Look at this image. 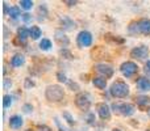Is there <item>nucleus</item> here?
I'll use <instances>...</instances> for the list:
<instances>
[{
  "label": "nucleus",
  "instance_id": "1",
  "mask_svg": "<svg viewBox=\"0 0 150 131\" xmlns=\"http://www.w3.org/2000/svg\"><path fill=\"white\" fill-rule=\"evenodd\" d=\"M128 30L130 34H142L150 36V20L149 18H141L138 21H133L129 24Z\"/></svg>",
  "mask_w": 150,
  "mask_h": 131
},
{
  "label": "nucleus",
  "instance_id": "2",
  "mask_svg": "<svg viewBox=\"0 0 150 131\" xmlns=\"http://www.w3.org/2000/svg\"><path fill=\"white\" fill-rule=\"evenodd\" d=\"M45 96H46L47 101H50V102H59L65 97V90H63V88L61 85L53 84L46 88Z\"/></svg>",
  "mask_w": 150,
  "mask_h": 131
},
{
  "label": "nucleus",
  "instance_id": "3",
  "mask_svg": "<svg viewBox=\"0 0 150 131\" xmlns=\"http://www.w3.org/2000/svg\"><path fill=\"white\" fill-rule=\"evenodd\" d=\"M109 93L115 98H124L129 95V87H128L127 83L121 81V80H117V81H115L111 85Z\"/></svg>",
  "mask_w": 150,
  "mask_h": 131
},
{
  "label": "nucleus",
  "instance_id": "4",
  "mask_svg": "<svg viewBox=\"0 0 150 131\" xmlns=\"http://www.w3.org/2000/svg\"><path fill=\"white\" fill-rule=\"evenodd\" d=\"M112 110L116 114H120L122 117H132L136 113V108L132 104L127 102H115L112 104Z\"/></svg>",
  "mask_w": 150,
  "mask_h": 131
},
{
  "label": "nucleus",
  "instance_id": "5",
  "mask_svg": "<svg viewBox=\"0 0 150 131\" xmlns=\"http://www.w3.org/2000/svg\"><path fill=\"white\" fill-rule=\"evenodd\" d=\"M75 105L83 111L90 110L91 108V96L87 92H80L75 97Z\"/></svg>",
  "mask_w": 150,
  "mask_h": 131
},
{
  "label": "nucleus",
  "instance_id": "6",
  "mask_svg": "<svg viewBox=\"0 0 150 131\" xmlns=\"http://www.w3.org/2000/svg\"><path fill=\"white\" fill-rule=\"evenodd\" d=\"M120 71H121V74L125 77H132L138 72V66H137V63L128 60V62H124L120 66Z\"/></svg>",
  "mask_w": 150,
  "mask_h": 131
},
{
  "label": "nucleus",
  "instance_id": "7",
  "mask_svg": "<svg viewBox=\"0 0 150 131\" xmlns=\"http://www.w3.org/2000/svg\"><path fill=\"white\" fill-rule=\"evenodd\" d=\"M93 68H95V71L100 75V77L109 79V77L113 76L115 69L112 68V66H109V64H105V63H99V64H96Z\"/></svg>",
  "mask_w": 150,
  "mask_h": 131
},
{
  "label": "nucleus",
  "instance_id": "8",
  "mask_svg": "<svg viewBox=\"0 0 150 131\" xmlns=\"http://www.w3.org/2000/svg\"><path fill=\"white\" fill-rule=\"evenodd\" d=\"M92 34L87 30H82L76 37V42L80 47H88L92 45Z\"/></svg>",
  "mask_w": 150,
  "mask_h": 131
},
{
  "label": "nucleus",
  "instance_id": "9",
  "mask_svg": "<svg viewBox=\"0 0 150 131\" xmlns=\"http://www.w3.org/2000/svg\"><path fill=\"white\" fill-rule=\"evenodd\" d=\"M149 55V47L148 46H138L130 51V58L133 59H138V60H145Z\"/></svg>",
  "mask_w": 150,
  "mask_h": 131
},
{
  "label": "nucleus",
  "instance_id": "10",
  "mask_svg": "<svg viewBox=\"0 0 150 131\" xmlns=\"http://www.w3.org/2000/svg\"><path fill=\"white\" fill-rule=\"evenodd\" d=\"M96 109H98V114L103 121H108L111 118V109L107 105L105 102H100L96 105Z\"/></svg>",
  "mask_w": 150,
  "mask_h": 131
},
{
  "label": "nucleus",
  "instance_id": "11",
  "mask_svg": "<svg viewBox=\"0 0 150 131\" xmlns=\"http://www.w3.org/2000/svg\"><path fill=\"white\" fill-rule=\"evenodd\" d=\"M54 38H55V42H57L59 46H62L63 49H66V47L70 45V39H69V37L66 36L62 30H57V32H55Z\"/></svg>",
  "mask_w": 150,
  "mask_h": 131
},
{
  "label": "nucleus",
  "instance_id": "12",
  "mask_svg": "<svg viewBox=\"0 0 150 131\" xmlns=\"http://www.w3.org/2000/svg\"><path fill=\"white\" fill-rule=\"evenodd\" d=\"M136 85H137L138 90H142V92L150 90V79H148V77H144V76L138 77Z\"/></svg>",
  "mask_w": 150,
  "mask_h": 131
},
{
  "label": "nucleus",
  "instance_id": "13",
  "mask_svg": "<svg viewBox=\"0 0 150 131\" xmlns=\"http://www.w3.org/2000/svg\"><path fill=\"white\" fill-rule=\"evenodd\" d=\"M29 37H30V32H29V29H26L25 26H21V28L17 29V38L21 43L25 45L26 39H28Z\"/></svg>",
  "mask_w": 150,
  "mask_h": 131
},
{
  "label": "nucleus",
  "instance_id": "14",
  "mask_svg": "<svg viewBox=\"0 0 150 131\" xmlns=\"http://www.w3.org/2000/svg\"><path fill=\"white\" fill-rule=\"evenodd\" d=\"M24 125V119L21 118V116H12L9 118V126L13 130H18Z\"/></svg>",
  "mask_w": 150,
  "mask_h": 131
},
{
  "label": "nucleus",
  "instance_id": "15",
  "mask_svg": "<svg viewBox=\"0 0 150 131\" xmlns=\"http://www.w3.org/2000/svg\"><path fill=\"white\" fill-rule=\"evenodd\" d=\"M59 22H61V25H62V28L66 29V30H74V29L76 28V26H75V22L71 20V18H69L67 16H63V17H61Z\"/></svg>",
  "mask_w": 150,
  "mask_h": 131
},
{
  "label": "nucleus",
  "instance_id": "16",
  "mask_svg": "<svg viewBox=\"0 0 150 131\" xmlns=\"http://www.w3.org/2000/svg\"><path fill=\"white\" fill-rule=\"evenodd\" d=\"M25 63V57L23 54H16L11 59V66L12 67H21Z\"/></svg>",
  "mask_w": 150,
  "mask_h": 131
},
{
  "label": "nucleus",
  "instance_id": "17",
  "mask_svg": "<svg viewBox=\"0 0 150 131\" xmlns=\"http://www.w3.org/2000/svg\"><path fill=\"white\" fill-rule=\"evenodd\" d=\"M92 84L95 85L96 88H99V89H105L107 87V79H104V77H100V76H96L92 79Z\"/></svg>",
  "mask_w": 150,
  "mask_h": 131
},
{
  "label": "nucleus",
  "instance_id": "18",
  "mask_svg": "<svg viewBox=\"0 0 150 131\" xmlns=\"http://www.w3.org/2000/svg\"><path fill=\"white\" fill-rule=\"evenodd\" d=\"M136 102H137V105L140 108H145V106L150 105V97H148V96H138L136 98Z\"/></svg>",
  "mask_w": 150,
  "mask_h": 131
},
{
  "label": "nucleus",
  "instance_id": "19",
  "mask_svg": "<svg viewBox=\"0 0 150 131\" xmlns=\"http://www.w3.org/2000/svg\"><path fill=\"white\" fill-rule=\"evenodd\" d=\"M37 13H38V20L40 21H44L46 20L47 17V8H46V4H41L38 7V11H37Z\"/></svg>",
  "mask_w": 150,
  "mask_h": 131
},
{
  "label": "nucleus",
  "instance_id": "20",
  "mask_svg": "<svg viewBox=\"0 0 150 131\" xmlns=\"http://www.w3.org/2000/svg\"><path fill=\"white\" fill-rule=\"evenodd\" d=\"M29 32H30V38L32 39H38L40 37H41V34H42V32H41V29L38 28V26H32L30 29H29Z\"/></svg>",
  "mask_w": 150,
  "mask_h": 131
},
{
  "label": "nucleus",
  "instance_id": "21",
  "mask_svg": "<svg viewBox=\"0 0 150 131\" xmlns=\"http://www.w3.org/2000/svg\"><path fill=\"white\" fill-rule=\"evenodd\" d=\"M8 16H9L11 18H13V20H17L18 17H21V11H20V7H12L9 11V13H8Z\"/></svg>",
  "mask_w": 150,
  "mask_h": 131
},
{
  "label": "nucleus",
  "instance_id": "22",
  "mask_svg": "<svg viewBox=\"0 0 150 131\" xmlns=\"http://www.w3.org/2000/svg\"><path fill=\"white\" fill-rule=\"evenodd\" d=\"M40 49H41L42 51H49V50L52 49V41L47 38H44L40 42Z\"/></svg>",
  "mask_w": 150,
  "mask_h": 131
},
{
  "label": "nucleus",
  "instance_id": "23",
  "mask_svg": "<svg viewBox=\"0 0 150 131\" xmlns=\"http://www.w3.org/2000/svg\"><path fill=\"white\" fill-rule=\"evenodd\" d=\"M18 5H20L23 9L29 11L33 8V1H32V0H21V1L18 3Z\"/></svg>",
  "mask_w": 150,
  "mask_h": 131
},
{
  "label": "nucleus",
  "instance_id": "24",
  "mask_svg": "<svg viewBox=\"0 0 150 131\" xmlns=\"http://www.w3.org/2000/svg\"><path fill=\"white\" fill-rule=\"evenodd\" d=\"M62 116H63V118H65V119H66V122H67V123H69V125H70V126H74V125H75V121H74V117H73V116H71V114H70V113H69V111H63V114H62Z\"/></svg>",
  "mask_w": 150,
  "mask_h": 131
},
{
  "label": "nucleus",
  "instance_id": "25",
  "mask_svg": "<svg viewBox=\"0 0 150 131\" xmlns=\"http://www.w3.org/2000/svg\"><path fill=\"white\" fill-rule=\"evenodd\" d=\"M11 105H12V96L5 95L4 97H3V106H4V109H7V108H9Z\"/></svg>",
  "mask_w": 150,
  "mask_h": 131
},
{
  "label": "nucleus",
  "instance_id": "26",
  "mask_svg": "<svg viewBox=\"0 0 150 131\" xmlns=\"http://www.w3.org/2000/svg\"><path fill=\"white\" fill-rule=\"evenodd\" d=\"M59 54L62 55L63 58H66V59H73V54H71L70 51H69L67 49H61V51H59Z\"/></svg>",
  "mask_w": 150,
  "mask_h": 131
},
{
  "label": "nucleus",
  "instance_id": "27",
  "mask_svg": "<svg viewBox=\"0 0 150 131\" xmlns=\"http://www.w3.org/2000/svg\"><path fill=\"white\" fill-rule=\"evenodd\" d=\"M95 114L93 113H88V116H87V123L88 125H95Z\"/></svg>",
  "mask_w": 150,
  "mask_h": 131
},
{
  "label": "nucleus",
  "instance_id": "28",
  "mask_svg": "<svg viewBox=\"0 0 150 131\" xmlns=\"http://www.w3.org/2000/svg\"><path fill=\"white\" fill-rule=\"evenodd\" d=\"M105 38L109 39V41H112V42H116V43H124V38H119V37H113V38H109L108 34L105 36Z\"/></svg>",
  "mask_w": 150,
  "mask_h": 131
},
{
  "label": "nucleus",
  "instance_id": "29",
  "mask_svg": "<svg viewBox=\"0 0 150 131\" xmlns=\"http://www.w3.org/2000/svg\"><path fill=\"white\" fill-rule=\"evenodd\" d=\"M57 77H58V80H59L61 83H66V81H67V77H66V75L62 74V72H58Z\"/></svg>",
  "mask_w": 150,
  "mask_h": 131
},
{
  "label": "nucleus",
  "instance_id": "30",
  "mask_svg": "<svg viewBox=\"0 0 150 131\" xmlns=\"http://www.w3.org/2000/svg\"><path fill=\"white\" fill-rule=\"evenodd\" d=\"M21 18H23L24 22L28 24V22H30V21H32V15H29V13H25V15L21 16Z\"/></svg>",
  "mask_w": 150,
  "mask_h": 131
},
{
  "label": "nucleus",
  "instance_id": "31",
  "mask_svg": "<svg viewBox=\"0 0 150 131\" xmlns=\"http://www.w3.org/2000/svg\"><path fill=\"white\" fill-rule=\"evenodd\" d=\"M23 110H24V113H30V111L33 110V106L29 105V104H25V105L23 106Z\"/></svg>",
  "mask_w": 150,
  "mask_h": 131
},
{
  "label": "nucleus",
  "instance_id": "32",
  "mask_svg": "<svg viewBox=\"0 0 150 131\" xmlns=\"http://www.w3.org/2000/svg\"><path fill=\"white\" fill-rule=\"evenodd\" d=\"M34 87V81H32V79H26L25 80V88L26 89H29V88Z\"/></svg>",
  "mask_w": 150,
  "mask_h": 131
},
{
  "label": "nucleus",
  "instance_id": "33",
  "mask_svg": "<svg viewBox=\"0 0 150 131\" xmlns=\"http://www.w3.org/2000/svg\"><path fill=\"white\" fill-rule=\"evenodd\" d=\"M144 71H145V74L148 75V77H150V60L145 63V68H144Z\"/></svg>",
  "mask_w": 150,
  "mask_h": 131
},
{
  "label": "nucleus",
  "instance_id": "34",
  "mask_svg": "<svg viewBox=\"0 0 150 131\" xmlns=\"http://www.w3.org/2000/svg\"><path fill=\"white\" fill-rule=\"evenodd\" d=\"M69 83V87L71 88V90H78L79 89V87H78L76 83H73V81H67Z\"/></svg>",
  "mask_w": 150,
  "mask_h": 131
},
{
  "label": "nucleus",
  "instance_id": "35",
  "mask_svg": "<svg viewBox=\"0 0 150 131\" xmlns=\"http://www.w3.org/2000/svg\"><path fill=\"white\" fill-rule=\"evenodd\" d=\"M54 121H55V125H57V126H58V129H59V131H69L67 129H65V127H62V125H61V122L58 121L57 118H55Z\"/></svg>",
  "mask_w": 150,
  "mask_h": 131
},
{
  "label": "nucleus",
  "instance_id": "36",
  "mask_svg": "<svg viewBox=\"0 0 150 131\" xmlns=\"http://www.w3.org/2000/svg\"><path fill=\"white\" fill-rule=\"evenodd\" d=\"M38 130L40 131H52V129L47 126H45V125H38Z\"/></svg>",
  "mask_w": 150,
  "mask_h": 131
},
{
  "label": "nucleus",
  "instance_id": "37",
  "mask_svg": "<svg viewBox=\"0 0 150 131\" xmlns=\"http://www.w3.org/2000/svg\"><path fill=\"white\" fill-rule=\"evenodd\" d=\"M78 1H75V0H65V4H67L69 7H73V5H75Z\"/></svg>",
  "mask_w": 150,
  "mask_h": 131
},
{
  "label": "nucleus",
  "instance_id": "38",
  "mask_svg": "<svg viewBox=\"0 0 150 131\" xmlns=\"http://www.w3.org/2000/svg\"><path fill=\"white\" fill-rule=\"evenodd\" d=\"M9 11H11V9L8 8V5L4 3V13H5V15H8V13H9Z\"/></svg>",
  "mask_w": 150,
  "mask_h": 131
},
{
  "label": "nucleus",
  "instance_id": "39",
  "mask_svg": "<svg viewBox=\"0 0 150 131\" xmlns=\"http://www.w3.org/2000/svg\"><path fill=\"white\" fill-rule=\"evenodd\" d=\"M4 85H5V88H8L9 85H12V83H9L8 80H5V81H4Z\"/></svg>",
  "mask_w": 150,
  "mask_h": 131
},
{
  "label": "nucleus",
  "instance_id": "40",
  "mask_svg": "<svg viewBox=\"0 0 150 131\" xmlns=\"http://www.w3.org/2000/svg\"><path fill=\"white\" fill-rule=\"evenodd\" d=\"M112 131H121V130H120V129H113Z\"/></svg>",
  "mask_w": 150,
  "mask_h": 131
},
{
  "label": "nucleus",
  "instance_id": "41",
  "mask_svg": "<svg viewBox=\"0 0 150 131\" xmlns=\"http://www.w3.org/2000/svg\"><path fill=\"white\" fill-rule=\"evenodd\" d=\"M148 116H149V117H150V108H149V109H148Z\"/></svg>",
  "mask_w": 150,
  "mask_h": 131
},
{
  "label": "nucleus",
  "instance_id": "42",
  "mask_svg": "<svg viewBox=\"0 0 150 131\" xmlns=\"http://www.w3.org/2000/svg\"><path fill=\"white\" fill-rule=\"evenodd\" d=\"M148 131H150V130H148Z\"/></svg>",
  "mask_w": 150,
  "mask_h": 131
}]
</instances>
